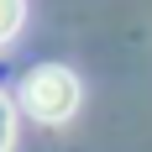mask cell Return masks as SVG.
<instances>
[{"instance_id":"cell-3","label":"cell","mask_w":152,"mask_h":152,"mask_svg":"<svg viewBox=\"0 0 152 152\" xmlns=\"http://www.w3.org/2000/svg\"><path fill=\"white\" fill-rule=\"evenodd\" d=\"M11 142H16V110H11V100L0 94V152H11Z\"/></svg>"},{"instance_id":"cell-1","label":"cell","mask_w":152,"mask_h":152,"mask_svg":"<svg viewBox=\"0 0 152 152\" xmlns=\"http://www.w3.org/2000/svg\"><path fill=\"white\" fill-rule=\"evenodd\" d=\"M21 110L37 115V121H47V126L68 121L79 110V79L68 74L63 63H37V68L21 79Z\"/></svg>"},{"instance_id":"cell-2","label":"cell","mask_w":152,"mask_h":152,"mask_svg":"<svg viewBox=\"0 0 152 152\" xmlns=\"http://www.w3.org/2000/svg\"><path fill=\"white\" fill-rule=\"evenodd\" d=\"M21 16H26V0H0V42L21 31Z\"/></svg>"}]
</instances>
